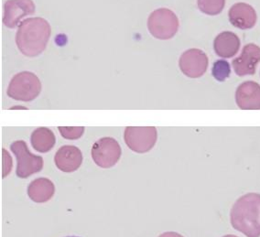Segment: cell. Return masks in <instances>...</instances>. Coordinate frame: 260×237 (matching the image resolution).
Instances as JSON below:
<instances>
[{"instance_id":"obj_1","label":"cell","mask_w":260,"mask_h":237,"mask_svg":"<svg viewBox=\"0 0 260 237\" xmlns=\"http://www.w3.org/2000/svg\"><path fill=\"white\" fill-rule=\"evenodd\" d=\"M51 33V26L46 19L29 18L19 24L16 44L23 55L36 57L45 51Z\"/></svg>"},{"instance_id":"obj_2","label":"cell","mask_w":260,"mask_h":237,"mask_svg":"<svg viewBox=\"0 0 260 237\" xmlns=\"http://www.w3.org/2000/svg\"><path fill=\"white\" fill-rule=\"evenodd\" d=\"M233 228L247 237H260V194L247 193L233 205L230 213Z\"/></svg>"},{"instance_id":"obj_3","label":"cell","mask_w":260,"mask_h":237,"mask_svg":"<svg viewBox=\"0 0 260 237\" xmlns=\"http://www.w3.org/2000/svg\"><path fill=\"white\" fill-rule=\"evenodd\" d=\"M42 92V83L36 75L30 72H21L12 77L7 94L10 98L30 102L39 96Z\"/></svg>"},{"instance_id":"obj_4","label":"cell","mask_w":260,"mask_h":237,"mask_svg":"<svg viewBox=\"0 0 260 237\" xmlns=\"http://www.w3.org/2000/svg\"><path fill=\"white\" fill-rule=\"evenodd\" d=\"M179 19L176 14L169 9H158L149 15L148 28L151 36L166 41L175 36L179 29Z\"/></svg>"},{"instance_id":"obj_5","label":"cell","mask_w":260,"mask_h":237,"mask_svg":"<svg viewBox=\"0 0 260 237\" xmlns=\"http://www.w3.org/2000/svg\"><path fill=\"white\" fill-rule=\"evenodd\" d=\"M11 151L17 158V176L21 179H26L34 173L41 172L43 167V159L42 157L30 153L28 146L23 140L15 141L10 146Z\"/></svg>"},{"instance_id":"obj_6","label":"cell","mask_w":260,"mask_h":237,"mask_svg":"<svg viewBox=\"0 0 260 237\" xmlns=\"http://www.w3.org/2000/svg\"><path fill=\"white\" fill-rule=\"evenodd\" d=\"M125 144L135 152L144 153L152 149L157 141L158 133L154 126H127L125 130Z\"/></svg>"},{"instance_id":"obj_7","label":"cell","mask_w":260,"mask_h":237,"mask_svg":"<svg viewBox=\"0 0 260 237\" xmlns=\"http://www.w3.org/2000/svg\"><path fill=\"white\" fill-rule=\"evenodd\" d=\"M120 157V146L112 138L100 139L92 148V158L99 167L105 168L113 167Z\"/></svg>"},{"instance_id":"obj_8","label":"cell","mask_w":260,"mask_h":237,"mask_svg":"<svg viewBox=\"0 0 260 237\" xmlns=\"http://www.w3.org/2000/svg\"><path fill=\"white\" fill-rule=\"evenodd\" d=\"M208 57L199 49H190L181 55L179 67L181 73L189 78H199L208 68Z\"/></svg>"},{"instance_id":"obj_9","label":"cell","mask_w":260,"mask_h":237,"mask_svg":"<svg viewBox=\"0 0 260 237\" xmlns=\"http://www.w3.org/2000/svg\"><path fill=\"white\" fill-rule=\"evenodd\" d=\"M35 4L32 0H8L4 4L3 23L9 28H14L20 19L34 14Z\"/></svg>"},{"instance_id":"obj_10","label":"cell","mask_w":260,"mask_h":237,"mask_svg":"<svg viewBox=\"0 0 260 237\" xmlns=\"http://www.w3.org/2000/svg\"><path fill=\"white\" fill-rule=\"evenodd\" d=\"M260 62V47L254 43L247 44L243 48L241 54L232 62L233 68L238 76L253 75L256 66Z\"/></svg>"},{"instance_id":"obj_11","label":"cell","mask_w":260,"mask_h":237,"mask_svg":"<svg viewBox=\"0 0 260 237\" xmlns=\"http://www.w3.org/2000/svg\"><path fill=\"white\" fill-rule=\"evenodd\" d=\"M236 102L237 107L243 110H259V84L253 81L240 84L236 92Z\"/></svg>"},{"instance_id":"obj_12","label":"cell","mask_w":260,"mask_h":237,"mask_svg":"<svg viewBox=\"0 0 260 237\" xmlns=\"http://www.w3.org/2000/svg\"><path fill=\"white\" fill-rule=\"evenodd\" d=\"M228 17L230 23L240 29L254 28L257 20L254 8L246 3H237L233 5L228 12Z\"/></svg>"},{"instance_id":"obj_13","label":"cell","mask_w":260,"mask_h":237,"mask_svg":"<svg viewBox=\"0 0 260 237\" xmlns=\"http://www.w3.org/2000/svg\"><path fill=\"white\" fill-rule=\"evenodd\" d=\"M57 167L63 172H74L78 170L83 161V155L75 146H63L54 157Z\"/></svg>"},{"instance_id":"obj_14","label":"cell","mask_w":260,"mask_h":237,"mask_svg":"<svg viewBox=\"0 0 260 237\" xmlns=\"http://www.w3.org/2000/svg\"><path fill=\"white\" fill-rule=\"evenodd\" d=\"M239 48L240 40L237 34L231 31H223L214 39V51L221 58H232L238 52Z\"/></svg>"},{"instance_id":"obj_15","label":"cell","mask_w":260,"mask_h":237,"mask_svg":"<svg viewBox=\"0 0 260 237\" xmlns=\"http://www.w3.org/2000/svg\"><path fill=\"white\" fill-rule=\"evenodd\" d=\"M54 193L53 183L45 178H40L29 184L28 194L35 202H45Z\"/></svg>"},{"instance_id":"obj_16","label":"cell","mask_w":260,"mask_h":237,"mask_svg":"<svg viewBox=\"0 0 260 237\" xmlns=\"http://www.w3.org/2000/svg\"><path fill=\"white\" fill-rule=\"evenodd\" d=\"M33 149L45 153L50 151L55 145L56 139L53 132L47 127H40L33 131L30 138Z\"/></svg>"},{"instance_id":"obj_17","label":"cell","mask_w":260,"mask_h":237,"mask_svg":"<svg viewBox=\"0 0 260 237\" xmlns=\"http://www.w3.org/2000/svg\"><path fill=\"white\" fill-rule=\"evenodd\" d=\"M201 12L209 16H216L223 11L225 0H197Z\"/></svg>"},{"instance_id":"obj_18","label":"cell","mask_w":260,"mask_h":237,"mask_svg":"<svg viewBox=\"0 0 260 237\" xmlns=\"http://www.w3.org/2000/svg\"><path fill=\"white\" fill-rule=\"evenodd\" d=\"M231 66L229 62L224 60H218L215 61L212 68V75L218 82H224L230 76Z\"/></svg>"},{"instance_id":"obj_19","label":"cell","mask_w":260,"mask_h":237,"mask_svg":"<svg viewBox=\"0 0 260 237\" xmlns=\"http://www.w3.org/2000/svg\"><path fill=\"white\" fill-rule=\"evenodd\" d=\"M60 131V135L62 136L66 140H78L84 132V127L83 126H75V127H66V126H60L58 127Z\"/></svg>"},{"instance_id":"obj_20","label":"cell","mask_w":260,"mask_h":237,"mask_svg":"<svg viewBox=\"0 0 260 237\" xmlns=\"http://www.w3.org/2000/svg\"><path fill=\"white\" fill-rule=\"evenodd\" d=\"M3 157H4V167H3V178H5L10 172V168H11V164L12 162L8 163V159H9V157H10V155L8 153V151L6 150V149H3Z\"/></svg>"},{"instance_id":"obj_21","label":"cell","mask_w":260,"mask_h":237,"mask_svg":"<svg viewBox=\"0 0 260 237\" xmlns=\"http://www.w3.org/2000/svg\"><path fill=\"white\" fill-rule=\"evenodd\" d=\"M158 237H183L180 233L175 232H164L162 234H160Z\"/></svg>"},{"instance_id":"obj_22","label":"cell","mask_w":260,"mask_h":237,"mask_svg":"<svg viewBox=\"0 0 260 237\" xmlns=\"http://www.w3.org/2000/svg\"><path fill=\"white\" fill-rule=\"evenodd\" d=\"M223 237H238L237 235H234V234H226V235H224Z\"/></svg>"},{"instance_id":"obj_23","label":"cell","mask_w":260,"mask_h":237,"mask_svg":"<svg viewBox=\"0 0 260 237\" xmlns=\"http://www.w3.org/2000/svg\"><path fill=\"white\" fill-rule=\"evenodd\" d=\"M67 237H78V236H67Z\"/></svg>"}]
</instances>
